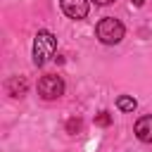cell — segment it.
I'll return each mask as SVG.
<instances>
[{
    "label": "cell",
    "mask_w": 152,
    "mask_h": 152,
    "mask_svg": "<svg viewBox=\"0 0 152 152\" xmlns=\"http://www.w3.org/2000/svg\"><path fill=\"white\" fill-rule=\"evenodd\" d=\"M57 50V38L50 31H38L33 38V64L43 66Z\"/></svg>",
    "instance_id": "obj_1"
},
{
    "label": "cell",
    "mask_w": 152,
    "mask_h": 152,
    "mask_svg": "<svg viewBox=\"0 0 152 152\" xmlns=\"http://www.w3.org/2000/svg\"><path fill=\"white\" fill-rule=\"evenodd\" d=\"M95 33H97L100 43H104V45H116V43L124 38L126 28H124V24H121L119 19H114V17H104V19L95 26Z\"/></svg>",
    "instance_id": "obj_2"
},
{
    "label": "cell",
    "mask_w": 152,
    "mask_h": 152,
    "mask_svg": "<svg viewBox=\"0 0 152 152\" xmlns=\"http://www.w3.org/2000/svg\"><path fill=\"white\" fill-rule=\"evenodd\" d=\"M38 93L43 100H57L64 95V81L57 74H48L38 81Z\"/></svg>",
    "instance_id": "obj_3"
},
{
    "label": "cell",
    "mask_w": 152,
    "mask_h": 152,
    "mask_svg": "<svg viewBox=\"0 0 152 152\" xmlns=\"http://www.w3.org/2000/svg\"><path fill=\"white\" fill-rule=\"evenodd\" d=\"M62 5V12L69 17V19H86L88 17V0H59Z\"/></svg>",
    "instance_id": "obj_4"
},
{
    "label": "cell",
    "mask_w": 152,
    "mask_h": 152,
    "mask_svg": "<svg viewBox=\"0 0 152 152\" xmlns=\"http://www.w3.org/2000/svg\"><path fill=\"white\" fill-rule=\"evenodd\" d=\"M5 90H7V95H12V97H24L26 90H28V83H26L24 76H12V78H7Z\"/></svg>",
    "instance_id": "obj_5"
},
{
    "label": "cell",
    "mask_w": 152,
    "mask_h": 152,
    "mask_svg": "<svg viewBox=\"0 0 152 152\" xmlns=\"http://www.w3.org/2000/svg\"><path fill=\"white\" fill-rule=\"evenodd\" d=\"M135 135H138V140H142V142H152V114H147V116H140L138 121H135Z\"/></svg>",
    "instance_id": "obj_6"
},
{
    "label": "cell",
    "mask_w": 152,
    "mask_h": 152,
    "mask_svg": "<svg viewBox=\"0 0 152 152\" xmlns=\"http://www.w3.org/2000/svg\"><path fill=\"white\" fill-rule=\"evenodd\" d=\"M116 107H119L121 112H133V109L138 107V102H135L131 95H119V97H116Z\"/></svg>",
    "instance_id": "obj_7"
},
{
    "label": "cell",
    "mask_w": 152,
    "mask_h": 152,
    "mask_svg": "<svg viewBox=\"0 0 152 152\" xmlns=\"http://www.w3.org/2000/svg\"><path fill=\"white\" fill-rule=\"evenodd\" d=\"M95 124H97V126H109V124H112V114H109V112H100V114L95 116Z\"/></svg>",
    "instance_id": "obj_8"
},
{
    "label": "cell",
    "mask_w": 152,
    "mask_h": 152,
    "mask_svg": "<svg viewBox=\"0 0 152 152\" xmlns=\"http://www.w3.org/2000/svg\"><path fill=\"white\" fill-rule=\"evenodd\" d=\"M81 128H83L81 119H69V121H66V131H69V133H78Z\"/></svg>",
    "instance_id": "obj_9"
},
{
    "label": "cell",
    "mask_w": 152,
    "mask_h": 152,
    "mask_svg": "<svg viewBox=\"0 0 152 152\" xmlns=\"http://www.w3.org/2000/svg\"><path fill=\"white\" fill-rule=\"evenodd\" d=\"M131 2H133L135 7H142V5H145V0H131Z\"/></svg>",
    "instance_id": "obj_10"
},
{
    "label": "cell",
    "mask_w": 152,
    "mask_h": 152,
    "mask_svg": "<svg viewBox=\"0 0 152 152\" xmlns=\"http://www.w3.org/2000/svg\"><path fill=\"white\" fill-rule=\"evenodd\" d=\"M93 2H97V5H109V2H114V0H93Z\"/></svg>",
    "instance_id": "obj_11"
}]
</instances>
